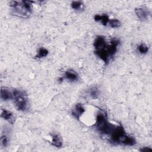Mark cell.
<instances>
[{
	"mask_svg": "<svg viewBox=\"0 0 152 152\" xmlns=\"http://www.w3.org/2000/svg\"><path fill=\"white\" fill-rule=\"evenodd\" d=\"M119 44V40L116 39H113L109 43H107L104 36H97L93 43L94 53L106 64H107L115 55Z\"/></svg>",
	"mask_w": 152,
	"mask_h": 152,
	"instance_id": "6da1fadb",
	"label": "cell"
},
{
	"mask_svg": "<svg viewBox=\"0 0 152 152\" xmlns=\"http://www.w3.org/2000/svg\"><path fill=\"white\" fill-rule=\"evenodd\" d=\"M33 1H11L10 5L12 8L15 15L21 17H28L32 13V4Z\"/></svg>",
	"mask_w": 152,
	"mask_h": 152,
	"instance_id": "7a4b0ae2",
	"label": "cell"
},
{
	"mask_svg": "<svg viewBox=\"0 0 152 152\" xmlns=\"http://www.w3.org/2000/svg\"><path fill=\"white\" fill-rule=\"evenodd\" d=\"M12 100L17 110L25 112L29 108V103L27 95L25 91L14 89L12 90Z\"/></svg>",
	"mask_w": 152,
	"mask_h": 152,
	"instance_id": "3957f363",
	"label": "cell"
},
{
	"mask_svg": "<svg viewBox=\"0 0 152 152\" xmlns=\"http://www.w3.org/2000/svg\"><path fill=\"white\" fill-rule=\"evenodd\" d=\"M135 12L137 17L142 21L147 20L150 16V11L145 7L137 8L135 10Z\"/></svg>",
	"mask_w": 152,
	"mask_h": 152,
	"instance_id": "277c9868",
	"label": "cell"
},
{
	"mask_svg": "<svg viewBox=\"0 0 152 152\" xmlns=\"http://www.w3.org/2000/svg\"><path fill=\"white\" fill-rule=\"evenodd\" d=\"M86 109L81 103L77 104L72 110V115L77 119H80L81 116L85 112Z\"/></svg>",
	"mask_w": 152,
	"mask_h": 152,
	"instance_id": "5b68a950",
	"label": "cell"
},
{
	"mask_svg": "<svg viewBox=\"0 0 152 152\" xmlns=\"http://www.w3.org/2000/svg\"><path fill=\"white\" fill-rule=\"evenodd\" d=\"M1 118H4L5 120L7 121L11 124H13L15 122V116H14L13 113L10 111L6 110V109H2L1 113Z\"/></svg>",
	"mask_w": 152,
	"mask_h": 152,
	"instance_id": "8992f818",
	"label": "cell"
},
{
	"mask_svg": "<svg viewBox=\"0 0 152 152\" xmlns=\"http://www.w3.org/2000/svg\"><path fill=\"white\" fill-rule=\"evenodd\" d=\"M1 98L5 101L12 99V91L8 88L2 87L1 89Z\"/></svg>",
	"mask_w": 152,
	"mask_h": 152,
	"instance_id": "52a82bcc",
	"label": "cell"
},
{
	"mask_svg": "<svg viewBox=\"0 0 152 152\" xmlns=\"http://www.w3.org/2000/svg\"><path fill=\"white\" fill-rule=\"evenodd\" d=\"M64 76L66 80L72 82L76 81L77 80H78V74L73 69H68L66 71Z\"/></svg>",
	"mask_w": 152,
	"mask_h": 152,
	"instance_id": "ba28073f",
	"label": "cell"
},
{
	"mask_svg": "<svg viewBox=\"0 0 152 152\" xmlns=\"http://www.w3.org/2000/svg\"><path fill=\"white\" fill-rule=\"evenodd\" d=\"M62 138L59 134H52L51 144L56 147H61L62 146Z\"/></svg>",
	"mask_w": 152,
	"mask_h": 152,
	"instance_id": "9c48e42d",
	"label": "cell"
},
{
	"mask_svg": "<svg viewBox=\"0 0 152 152\" xmlns=\"http://www.w3.org/2000/svg\"><path fill=\"white\" fill-rule=\"evenodd\" d=\"M94 20L96 22H100L101 23L103 26H107L108 25L109 18V16L106 14H103V15H96L94 17Z\"/></svg>",
	"mask_w": 152,
	"mask_h": 152,
	"instance_id": "30bf717a",
	"label": "cell"
},
{
	"mask_svg": "<svg viewBox=\"0 0 152 152\" xmlns=\"http://www.w3.org/2000/svg\"><path fill=\"white\" fill-rule=\"evenodd\" d=\"M48 54V50L45 48H40L38 50V52L36 55L37 58H42L45 57Z\"/></svg>",
	"mask_w": 152,
	"mask_h": 152,
	"instance_id": "8fae6325",
	"label": "cell"
},
{
	"mask_svg": "<svg viewBox=\"0 0 152 152\" xmlns=\"http://www.w3.org/2000/svg\"><path fill=\"white\" fill-rule=\"evenodd\" d=\"M83 4L81 1H73L71 3V7L75 10H81L83 8Z\"/></svg>",
	"mask_w": 152,
	"mask_h": 152,
	"instance_id": "7c38bea8",
	"label": "cell"
},
{
	"mask_svg": "<svg viewBox=\"0 0 152 152\" xmlns=\"http://www.w3.org/2000/svg\"><path fill=\"white\" fill-rule=\"evenodd\" d=\"M108 25L112 28H118L121 26V22L117 19H110Z\"/></svg>",
	"mask_w": 152,
	"mask_h": 152,
	"instance_id": "4fadbf2b",
	"label": "cell"
},
{
	"mask_svg": "<svg viewBox=\"0 0 152 152\" xmlns=\"http://www.w3.org/2000/svg\"><path fill=\"white\" fill-rule=\"evenodd\" d=\"M137 49H138V51L141 54H145L147 53L148 50V47L144 43H141L140 45H139Z\"/></svg>",
	"mask_w": 152,
	"mask_h": 152,
	"instance_id": "5bb4252c",
	"label": "cell"
},
{
	"mask_svg": "<svg viewBox=\"0 0 152 152\" xmlns=\"http://www.w3.org/2000/svg\"><path fill=\"white\" fill-rule=\"evenodd\" d=\"M89 94H90V96H91V98L96 99L99 96V91L95 87L92 88L90 89V90L89 91Z\"/></svg>",
	"mask_w": 152,
	"mask_h": 152,
	"instance_id": "9a60e30c",
	"label": "cell"
},
{
	"mask_svg": "<svg viewBox=\"0 0 152 152\" xmlns=\"http://www.w3.org/2000/svg\"><path fill=\"white\" fill-rule=\"evenodd\" d=\"M8 144V138L5 135H3L1 138V145L2 147H7Z\"/></svg>",
	"mask_w": 152,
	"mask_h": 152,
	"instance_id": "2e32d148",
	"label": "cell"
},
{
	"mask_svg": "<svg viewBox=\"0 0 152 152\" xmlns=\"http://www.w3.org/2000/svg\"><path fill=\"white\" fill-rule=\"evenodd\" d=\"M151 148H150V147H143V148H142L141 150H140V151H151Z\"/></svg>",
	"mask_w": 152,
	"mask_h": 152,
	"instance_id": "e0dca14e",
	"label": "cell"
}]
</instances>
